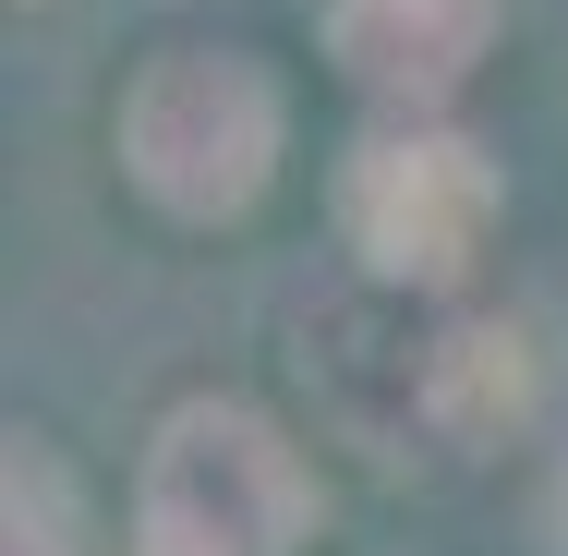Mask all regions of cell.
I'll list each match as a JSON object with an SVG mask.
<instances>
[{
  "mask_svg": "<svg viewBox=\"0 0 568 556\" xmlns=\"http://www.w3.org/2000/svg\"><path fill=\"white\" fill-rule=\"evenodd\" d=\"M121 170L170 219H242L278 170V85L254 49H158L121 98Z\"/></svg>",
  "mask_w": 568,
  "mask_h": 556,
  "instance_id": "1",
  "label": "cell"
},
{
  "mask_svg": "<svg viewBox=\"0 0 568 556\" xmlns=\"http://www.w3.org/2000/svg\"><path fill=\"white\" fill-rule=\"evenodd\" d=\"M315 520V484L291 436L242 400H182L158 447H145V508L133 533L145 556H291Z\"/></svg>",
  "mask_w": 568,
  "mask_h": 556,
  "instance_id": "2",
  "label": "cell"
},
{
  "mask_svg": "<svg viewBox=\"0 0 568 556\" xmlns=\"http://www.w3.org/2000/svg\"><path fill=\"white\" fill-rule=\"evenodd\" d=\"M339 230L375 291H448L496 230V170L448 121H399L339 170Z\"/></svg>",
  "mask_w": 568,
  "mask_h": 556,
  "instance_id": "3",
  "label": "cell"
},
{
  "mask_svg": "<svg viewBox=\"0 0 568 556\" xmlns=\"http://www.w3.org/2000/svg\"><path fill=\"white\" fill-rule=\"evenodd\" d=\"M484 37H496V0H339L327 12L339 73L363 98H399V110L448 98L459 73L484 61Z\"/></svg>",
  "mask_w": 568,
  "mask_h": 556,
  "instance_id": "4",
  "label": "cell"
},
{
  "mask_svg": "<svg viewBox=\"0 0 568 556\" xmlns=\"http://www.w3.org/2000/svg\"><path fill=\"white\" fill-rule=\"evenodd\" d=\"M0 508H12V556H85V508H73V472H61L49 436H12Z\"/></svg>",
  "mask_w": 568,
  "mask_h": 556,
  "instance_id": "5",
  "label": "cell"
}]
</instances>
